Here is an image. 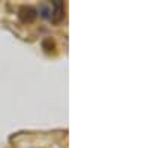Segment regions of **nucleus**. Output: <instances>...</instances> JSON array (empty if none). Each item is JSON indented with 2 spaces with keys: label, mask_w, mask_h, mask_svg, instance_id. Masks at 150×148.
Returning <instances> with one entry per match:
<instances>
[{
  "label": "nucleus",
  "mask_w": 150,
  "mask_h": 148,
  "mask_svg": "<svg viewBox=\"0 0 150 148\" xmlns=\"http://www.w3.org/2000/svg\"><path fill=\"white\" fill-rule=\"evenodd\" d=\"M18 20L23 22V24H30L36 20L38 17V11L32 6H21L18 9Z\"/></svg>",
  "instance_id": "f257e3e1"
},
{
  "label": "nucleus",
  "mask_w": 150,
  "mask_h": 148,
  "mask_svg": "<svg viewBox=\"0 0 150 148\" xmlns=\"http://www.w3.org/2000/svg\"><path fill=\"white\" fill-rule=\"evenodd\" d=\"M38 12L41 14L42 18H50V17H51V9H50L48 5H45V3L39 6V11H38Z\"/></svg>",
  "instance_id": "20e7f679"
},
{
  "label": "nucleus",
  "mask_w": 150,
  "mask_h": 148,
  "mask_svg": "<svg viewBox=\"0 0 150 148\" xmlns=\"http://www.w3.org/2000/svg\"><path fill=\"white\" fill-rule=\"evenodd\" d=\"M42 48L45 49V53H51L53 49L56 48V43H54V41L51 38H47V39L42 41Z\"/></svg>",
  "instance_id": "7ed1b4c3"
},
{
  "label": "nucleus",
  "mask_w": 150,
  "mask_h": 148,
  "mask_svg": "<svg viewBox=\"0 0 150 148\" xmlns=\"http://www.w3.org/2000/svg\"><path fill=\"white\" fill-rule=\"evenodd\" d=\"M51 5H53V11H51L50 20H51L53 24H59L65 18V3L59 2V0H54V2H51Z\"/></svg>",
  "instance_id": "f03ea898"
}]
</instances>
